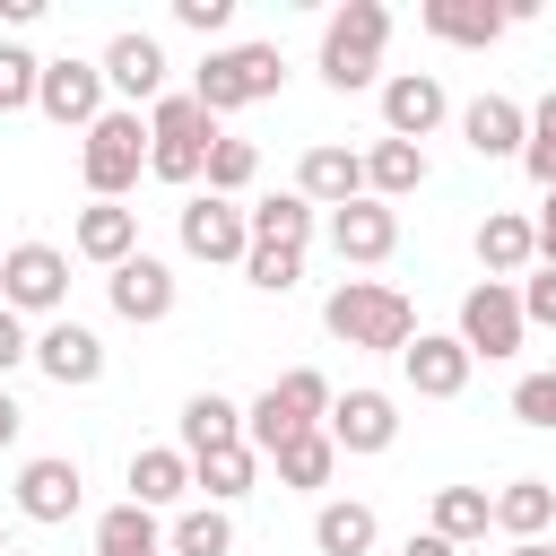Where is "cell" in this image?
Wrapping results in <instances>:
<instances>
[{
	"label": "cell",
	"instance_id": "cell-1",
	"mask_svg": "<svg viewBox=\"0 0 556 556\" xmlns=\"http://www.w3.org/2000/svg\"><path fill=\"white\" fill-rule=\"evenodd\" d=\"M321 321H330L339 348H365V356H400V348L417 339V304H408L400 287H382V278H348V287H330Z\"/></svg>",
	"mask_w": 556,
	"mask_h": 556
},
{
	"label": "cell",
	"instance_id": "cell-2",
	"mask_svg": "<svg viewBox=\"0 0 556 556\" xmlns=\"http://www.w3.org/2000/svg\"><path fill=\"white\" fill-rule=\"evenodd\" d=\"M217 148V113L200 96H156L148 104V174L156 182H200Z\"/></svg>",
	"mask_w": 556,
	"mask_h": 556
},
{
	"label": "cell",
	"instance_id": "cell-3",
	"mask_svg": "<svg viewBox=\"0 0 556 556\" xmlns=\"http://www.w3.org/2000/svg\"><path fill=\"white\" fill-rule=\"evenodd\" d=\"M382 43H391V9H382V0H348V9L321 26V78H330L339 96L374 87V78H382Z\"/></svg>",
	"mask_w": 556,
	"mask_h": 556
},
{
	"label": "cell",
	"instance_id": "cell-4",
	"mask_svg": "<svg viewBox=\"0 0 556 556\" xmlns=\"http://www.w3.org/2000/svg\"><path fill=\"white\" fill-rule=\"evenodd\" d=\"M287 87V52L278 43H217L200 70H191V96L208 113H235V104H261Z\"/></svg>",
	"mask_w": 556,
	"mask_h": 556
},
{
	"label": "cell",
	"instance_id": "cell-5",
	"mask_svg": "<svg viewBox=\"0 0 556 556\" xmlns=\"http://www.w3.org/2000/svg\"><path fill=\"white\" fill-rule=\"evenodd\" d=\"M139 165H148V113H130V104H104V113L87 122V148H78V174H87V191H96V200H122V191L139 182Z\"/></svg>",
	"mask_w": 556,
	"mask_h": 556
},
{
	"label": "cell",
	"instance_id": "cell-6",
	"mask_svg": "<svg viewBox=\"0 0 556 556\" xmlns=\"http://www.w3.org/2000/svg\"><path fill=\"white\" fill-rule=\"evenodd\" d=\"M469 356H521V339H530V321H521V295L504 287V278H478L469 295H460V330H452Z\"/></svg>",
	"mask_w": 556,
	"mask_h": 556
},
{
	"label": "cell",
	"instance_id": "cell-7",
	"mask_svg": "<svg viewBox=\"0 0 556 556\" xmlns=\"http://www.w3.org/2000/svg\"><path fill=\"white\" fill-rule=\"evenodd\" d=\"M0 304H9V313H61V304H70V252L17 243V252L0 261Z\"/></svg>",
	"mask_w": 556,
	"mask_h": 556
},
{
	"label": "cell",
	"instance_id": "cell-8",
	"mask_svg": "<svg viewBox=\"0 0 556 556\" xmlns=\"http://www.w3.org/2000/svg\"><path fill=\"white\" fill-rule=\"evenodd\" d=\"M182 252L191 261H208V269H243V252H252V226H243V208L235 200H217V191H191L182 200Z\"/></svg>",
	"mask_w": 556,
	"mask_h": 556
},
{
	"label": "cell",
	"instance_id": "cell-9",
	"mask_svg": "<svg viewBox=\"0 0 556 556\" xmlns=\"http://www.w3.org/2000/svg\"><path fill=\"white\" fill-rule=\"evenodd\" d=\"M443 113H452V96H443V78L434 70H400V78H382V139H434L443 130Z\"/></svg>",
	"mask_w": 556,
	"mask_h": 556
},
{
	"label": "cell",
	"instance_id": "cell-10",
	"mask_svg": "<svg viewBox=\"0 0 556 556\" xmlns=\"http://www.w3.org/2000/svg\"><path fill=\"white\" fill-rule=\"evenodd\" d=\"M35 113L61 122V130H87V122L104 113V70H96V61H43V78H35Z\"/></svg>",
	"mask_w": 556,
	"mask_h": 556
},
{
	"label": "cell",
	"instance_id": "cell-11",
	"mask_svg": "<svg viewBox=\"0 0 556 556\" xmlns=\"http://www.w3.org/2000/svg\"><path fill=\"white\" fill-rule=\"evenodd\" d=\"M469 365H478V356H469L452 330H417V339L400 348V374H408L417 400H460V391H469Z\"/></svg>",
	"mask_w": 556,
	"mask_h": 556
},
{
	"label": "cell",
	"instance_id": "cell-12",
	"mask_svg": "<svg viewBox=\"0 0 556 556\" xmlns=\"http://www.w3.org/2000/svg\"><path fill=\"white\" fill-rule=\"evenodd\" d=\"M96 70H104V87H113V96H130V113L165 96V43H156V35H139V26H130V35H113Z\"/></svg>",
	"mask_w": 556,
	"mask_h": 556
},
{
	"label": "cell",
	"instance_id": "cell-13",
	"mask_svg": "<svg viewBox=\"0 0 556 556\" xmlns=\"http://www.w3.org/2000/svg\"><path fill=\"white\" fill-rule=\"evenodd\" d=\"M330 252L356 261V269L391 261V252H400V208H382V200H348V208H330Z\"/></svg>",
	"mask_w": 556,
	"mask_h": 556
},
{
	"label": "cell",
	"instance_id": "cell-14",
	"mask_svg": "<svg viewBox=\"0 0 556 556\" xmlns=\"http://www.w3.org/2000/svg\"><path fill=\"white\" fill-rule=\"evenodd\" d=\"M321 434L339 443V452H391V434H400V408H391V391H348V400H330V417H321Z\"/></svg>",
	"mask_w": 556,
	"mask_h": 556
},
{
	"label": "cell",
	"instance_id": "cell-15",
	"mask_svg": "<svg viewBox=\"0 0 556 556\" xmlns=\"http://www.w3.org/2000/svg\"><path fill=\"white\" fill-rule=\"evenodd\" d=\"M104 295H113L122 321H165V313H174V269H165L156 252H130V261L104 278Z\"/></svg>",
	"mask_w": 556,
	"mask_h": 556
},
{
	"label": "cell",
	"instance_id": "cell-16",
	"mask_svg": "<svg viewBox=\"0 0 556 556\" xmlns=\"http://www.w3.org/2000/svg\"><path fill=\"white\" fill-rule=\"evenodd\" d=\"M78 486H87L78 460H70V452H43V460L17 469V513H26V521H70V513H78Z\"/></svg>",
	"mask_w": 556,
	"mask_h": 556
},
{
	"label": "cell",
	"instance_id": "cell-17",
	"mask_svg": "<svg viewBox=\"0 0 556 556\" xmlns=\"http://www.w3.org/2000/svg\"><path fill=\"white\" fill-rule=\"evenodd\" d=\"M295 200H313V208H348V200H365V156H356V148H304V165H295Z\"/></svg>",
	"mask_w": 556,
	"mask_h": 556
},
{
	"label": "cell",
	"instance_id": "cell-18",
	"mask_svg": "<svg viewBox=\"0 0 556 556\" xmlns=\"http://www.w3.org/2000/svg\"><path fill=\"white\" fill-rule=\"evenodd\" d=\"M35 365H43L61 391H87V382L104 374V339H96L87 321H52V330L35 339Z\"/></svg>",
	"mask_w": 556,
	"mask_h": 556
},
{
	"label": "cell",
	"instance_id": "cell-19",
	"mask_svg": "<svg viewBox=\"0 0 556 556\" xmlns=\"http://www.w3.org/2000/svg\"><path fill=\"white\" fill-rule=\"evenodd\" d=\"M530 261H539V235H530V217H513V208H486V217H478V269L513 287Z\"/></svg>",
	"mask_w": 556,
	"mask_h": 556
},
{
	"label": "cell",
	"instance_id": "cell-20",
	"mask_svg": "<svg viewBox=\"0 0 556 556\" xmlns=\"http://www.w3.org/2000/svg\"><path fill=\"white\" fill-rule=\"evenodd\" d=\"M460 139H469L478 156H521V139H530V113H521L513 96H478V104L460 113Z\"/></svg>",
	"mask_w": 556,
	"mask_h": 556
},
{
	"label": "cell",
	"instance_id": "cell-21",
	"mask_svg": "<svg viewBox=\"0 0 556 556\" xmlns=\"http://www.w3.org/2000/svg\"><path fill=\"white\" fill-rule=\"evenodd\" d=\"M408 191H426V148H408V139H374L365 148V200H408Z\"/></svg>",
	"mask_w": 556,
	"mask_h": 556
},
{
	"label": "cell",
	"instance_id": "cell-22",
	"mask_svg": "<svg viewBox=\"0 0 556 556\" xmlns=\"http://www.w3.org/2000/svg\"><path fill=\"white\" fill-rule=\"evenodd\" d=\"M243 226H252V243H261V252H304V243H313V200L269 191V200H252V208H243Z\"/></svg>",
	"mask_w": 556,
	"mask_h": 556
},
{
	"label": "cell",
	"instance_id": "cell-23",
	"mask_svg": "<svg viewBox=\"0 0 556 556\" xmlns=\"http://www.w3.org/2000/svg\"><path fill=\"white\" fill-rule=\"evenodd\" d=\"M226 443H243V408H235L226 391H191V400H182V460L226 452Z\"/></svg>",
	"mask_w": 556,
	"mask_h": 556
},
{
	"label": "cell",
	"instance_id": "cell-24",
	"mask_svg": "<svg viewBox=\"0 0 556 556\" xmlns=\"http://www.w3.org/2000/svg\"><path fill=\"white\" fill-rule=\"evenodd\" d=\"M191 495V460H182V443H148V452H130V504H182Z\"/></svg>",
	"mask_w": 556,
	"mask_h": 556
},
{
	"label": "cell",
	"instance_id": "cell-25",
	"mask_svg": "<svg viewBox=\"0 0 556 556\" xmlns=\"http://www.w3.org/2000/svg\"><path fill=\"white\" fill-rule=\"evenodd\" d=\"M78 252H87V261H104V269H122V261L139 252V217H130L122 200H96V208H78Z\"/></svg>",
	"mask_w": 556,
	"mask_h": 556
},
{
	"label": "cell",
	"instance_id": "cell-26",
	"mask_svg": "<svg viewBox=\"0 0 556 556\" xmlns=\"http://www.w3.org/2000/svg\"><path fill=\"white\" fill-rule=\"evenodd\" d=\"M486 513H495V530H513V539H547L556 486H547V478H513L504 495H486Z\"/></svg>",
	"mask_w": 556,
	"mask_h": 556
},
{
	"label": "cell",
	"instance_id": "cell-27",
	"mask_svg": "<svg viewBox=\"0 0 556 556\" xmlns=\"http://www.w3.org/2000/svg\"><path fill=\"white\" fill-rule=\"evenodd\" d=\"M417 17H426V35H443V43H495V35H504V9H495V0H426Z\"/></svg>",
	"mask_w": 556,
	"mask_h": 556
},
{
	"label": "cell",
	"instance_id": "cell-28",
	"mask_svg": "<svg viewBox=\"0 0 556 556\" xmlns=\"http://www.w3.org/2000/svg\"><path fill=\"white\" fill-rule=\"evenodd\" d=\"M443 547H469V539H486L495 530V513H486V486H434V521H426Z\"/></svg>",
	"mask_w": 556,
	"mask_h": 556
},
{
	"label": "cell",
	"instance_id": "cell-29",
	"mask_svg": "<svg viewBox=\"0 0 556 556\" xmlns=\"http://www.w3.org/2000/svg\"><path fill=\"white\" fill-rule=\"evenodd\" d=\"M96 556H165V530L148 504H113L96 513Z\"/></svg>",
	"mask_w": 556,
	"mask_h": 556
},
{
	"label": "cell",
	"instance_id": "cell-30",
	"mask_svg": "<svg viewBox=\"0 0 556 556\" xmlns=\"http://www.w3.org/2000/svg\"><path fill=\"white\" fill-rule=\"evenodd\" d=\"M252 478H261V452H252V443H226V452H200V460H191V486H208V504L252 495Z\"/></svg>",
	"mask_w": 556,
	"mask_h": 556
},
{
	"label": "cell",
	"instance_id": "cell-31",
	"mask_svg": "<svg viewBox=\"0 0 556 556\" xmlns=\"http://www.w3.org/2000/svg\"><path fill=\"white\" fill-rule=\"evenodd\" d=\"M374 539H382L374 504H321V513H313V547H321V556H365Z\"/></svg>",
	"mask_w": 556,
	"mask_h": 556
},
{
	"label": "cell",
	"instance_id": "cell-32",
	"mask_svg": "<svg viewBox=\"0 0 556 556\" xmlns=\"http://www.w3.org/2000/svg\"><path fill=\"white\" fill-rule=\"evenodd\" d=\"M269 460H278V486H304V495H313V486H330V469H339V443H330V434L313 426V434L278 443Z\"/></svg>",
	"mask_w": 556,
	"mask_h": 556
},
{
	"label": "cell",
	"instance_id": "cell-33",
	"mask_svg": "<svg viewBox=\"0 0 556 556\" xmlns=\"http://www.w3.org/2000/svg\"><path fill=\"white\" fill-rule=\"evenodd\" d=\"M165 556H235V521H226V504H191V513L165 530Z\"/></svg>",
	"mask_w": 556,
	"mask_h": 556
},
{
	"label": "cell",
	"instance_id": "cell-34",
	"mask_svg": "<svg viewBox=\"0 0 556 556\" xmlns=\"http://www.w3.org/2000/svg\"><path fill=\"white\" fill-rule=\"evenodd\" d=\"M252 174H261V148H252V139H226V130H217V148H208V191H217V200H235V191H243Z\"/></svg>",
	"mask_w": 556,
	"mask_h": 556
},
{
	"label": "cell",
	"instance_id": "cell-35",
	"mask_svg": "<svg viewBox=\"0 0 556 556\" xmlns=\"http://www.w3.org/2000/svg\"><path fill=\"white\" fill-rule=\"evenodd\" d=\"M35 78H43V61L26 43H0V113H26L35 104Z\"/></svg>",
	"mask_w": 556,
	"mask_h": 556
},
{
	"label": "cell",
	"instance_id": "cell-36",
	"mask_svg": "<svg viewBox=\"0 0 556 556\" xmlns=\"http://www.w3.org/2000/svg\"><path fill=\"white\" fill-rule=\"evenodd\" d=\"M513 417H521V426H539V434H556V365L513 382Z\"/></svg>",
	"mask_w": 556,
	"mask_h": 556
},
{
	"label": "cell",
	"instance_id": "cell-37",
	"mask_svg": "<svg viewBox=\"0 0 556 556\" xmlns=\"http://www.w3.org/2000/svg\"><path fill=\"white\" fill-rule=\"evenodd\" d=\"M243 278H252L261 295H287V287L304 278V252H261V243H252V252H243Z\"/></svg>",
	"mask_w": 556,
	"mask_h": 556
},
{
	"label": "cell",
	"instance_id": "cell-38",
	"mask_svg": "<svg viewBox=\"0 0 556 556\" xmlns=\"http://www.w3.org/2000/svg\"><path fill=\"white\" fill-rule=\"evenodd\" d=\"M513 295H521V321H530V330H556V269H547V261H539V269H521V287H513Z\"/></svg>",
	"mask_w": 556,
	"mask_h": 556
},
{
	"label": "cell",
	"instance_id": "cell-39",
	"mask_svg": "<svg viewBox=\"0 0 556 556\" xmlns=\"http://www.w3.org/2000/svg\"><path fill=\"white\" fill-rule=\"evenodd\" d=\"M174 17H182L191 35H226V26H235V0H174Z\"/></svg>",
	"mask_w": 556,
	"mask_h": 556
},
{
	"label": "cell",
	"instance_id": "cell-40",
	"mask_svg": "<svg viewBox=\"0 0 556 556\" xmlns=\"http://www.w3.org/2000/svg\"><path fill=\"white\" fill-rule=\"evenodd\" d=\"M26 356H35V339H26V321L0 304V374H9V365H26Z\"/></svg>",
	"mask_w": 556,
	"mask_h": 556
},
{
	"label": "cell",
	"instance_id": "cell-41",
	"mask_svg": "<svg viewBox=\"0 0 556 556\" xmlns=\"http://www.w3.org/2000/svg\"><path fill=\"white\" fill-rule=\"evenodd\" d=\"M530 235H539V261H547V269H556V191H547V208H539V217H530Z\"/></svg>",
	"mask_w": 556,
	"mask_h": 556
},
{
	"label": "cell",
	"instance_id": "cell-42",
	"mask_svg": "<svg viewBox=\"0 0 556 556\" xmlns=\"http://www.w3.org/2000/svg\"><path fill=\"white\" fill-rule=\"evenodd\" d=\"M17 434H26V408H17V400H9V382H0V452H9Z\"/></svg>",
	"mask_w": 556,
	"mask_h": 556
},
{
	"label": "cell",
	"instance_id": "cell-43",
	"mask_svg": "<svg viewBox=\"0 0 556 556\" xmlns=\"http://www.w3.org/2000/svg\"><path fill=\"white\" fill-rule=\"evenodd\" d=\"M400 556H460V547H443V539H434V530H417V539H408V547H400Z\"/></svg>",
	"mask_w": 556,
	"mask_h": 556
},
{
	"label": "cell",
	"instance_id": "cell-44",
	"mask_svg": "<svg viewBox=\"0 0 556 556\" xmlns=\"http://www.w3.org/2000/svg\"><path fill=\"white\" fill-rule=\"evenodd\" d=\"M504 556H556V547H547V539H521V547H504Z\"/></svg>",
	"mask_w": 556,
	"mask_h": 556
},
{
	"label": "cell",
	"instance_id": "cell-45",
	"mask_svg": "<svg viewBox=\"0 0 556 556\" xmlns=\"http://www.w3.org/2000/svg\"><path fill=\"white\" fill-rule=\"evenodd\" d=\"M547 530H556V521H547ZM547 547H556V539H547Z\"/></svg>",
	"mask_w": 556,
	"mask_h": 556
}]
</instances>
